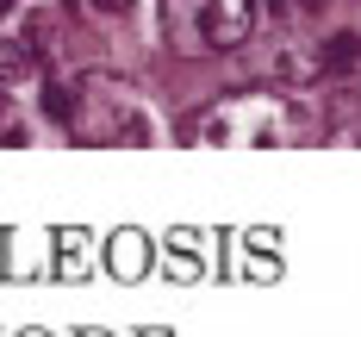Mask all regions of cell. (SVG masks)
I'll return each mask as SVG.
<instances>
[{
  "label": "cell",
  "instance_id": "6da1fadb",
  "mask_svg": "<svg viewBox=\"0 0 361 337\" xmlns=\"http://www.w3.org/2000/svg\"><path fill=\"white\" fill-rule=\"evenodd\" d=\"M206 138L212 144H299L305 138V107L281 100V94H243V100H224L206 119Z\"/></svg>",
  "mask_w": 361,
  "mask_h": 337
},
{
  "label": "cell",
  "instance_id": "7a4b0ae2",
  "mask_svg": "<svg viewBox=\"0 0 361 337\" xmlns=\"http://www.w3.org/2000/svg\"><path fill=\"white\" fill-rule=\"evenodd\" d=\"M69 125H75L81 144H144L149 138L144 107H137L125 88H112V81H81V88H75Z\"/></svg>",
  "mask_w": 361,
  "mask_h": 337
},
{
  "label": "cell",
  "instance_id": "3957f363",
  "mask_svg": "<svg viewBox=\"0 0 361 337\" xmlns=\"http://www.w3.org/2000/svg\"><path fill=\"white\" fill-rule=\"evenodd\" d=\"M262 25V0H193V37L206 50H243Z\"/></svg>",
  "mask_w": 361,
  "mask_h": 337
},
{
  "label": "cell",
  "instance_id": "277c9868",
  "mask_svg": "<svg viewBox=\"0 0 361 337\" xmlns=\"http://www.w3.org/2000/svg\"><path fill=\"white\" fill-rule=\"evenodd\" d=\"M324 69H330L324 50H312V44H281L274 50V81H293L299 88V81H318Z\"/></svg>",
  "mask_w": 361,
  "mask_h": 337
},
{
  "label": "cell",
  "instance_id": "5b68a950",
  "mask_svg": "<svg viewBox=\"0 0 361 337\" xmlns=\"http://www.w3.org/2000/svg\"><path fill=\"white\" fill-rule=\"evenodd\" d=\"M37 63H32V44H13V37H0V88H19V81H32Z\"/></svg>",
  "mask_w": 361,
  "mask_h": 337
},
{
  "label": "cell",
  "instance_id": "8992f818",
  "mask_svg": "<svg viewBox=\"0 0 361 337\" xmlns=\"http://www.w3.org/2000/svg\"><path fill=\"white\" fill-rule=\"evenodd\" d=\"M268 6H274V19H293V25L312 13V0H268Z\"/></svg>",
  "mask_w": 361,
  "mask_h": 337
},
{
  "label": "cell",
  "instance_id": "52a82bcc",
  "mask_svg": "<svg viewBox=\"0 0 361 337\" xmlns=\"http://www.w3.org/2000/svg\"><path fill=\"white\" fill-rule=\"evenodd\" d=\"M19 138H25V131H19V125H13V107H6V100H0V144H19Z\"/></svg>",
  "mask_w": 361,
  "mask_h": 337
},
{
  "label": "cell",
  "instance_id": "ba28073f",
  "mask_svg": "<svg viewBox=\"0 0 361 337\" xmlns=\"http://www.w3.org/2000/svg\"><path fill=\"white\" fill-rule=\"evenodd\" d=\"M0 19H6V0H0Z\"/></svg>",
  "mask_w": 361,
  "mask_h": 337
}]
</instances>
